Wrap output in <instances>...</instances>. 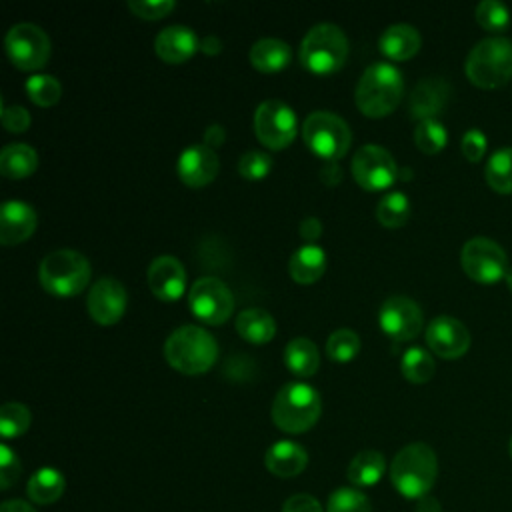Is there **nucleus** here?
Returning a JSON list of instances; mask_svg holds the SVG:
<instances>
[{"label":"nucleus","instance_id":"nucleus-1","mask_svg":"<svg viewBox=\"0 0 512 512\" xmlns=\"http://www.w3.org/2000/svg\"><path fill=\"white\" fill-rule=\"evenodd\" d=\"M404 94V80L396 66L374 62L356 86V106L368 118H382L396 110Z\"/></svg>","mask_w":512,"mask_h":512},{"label":"nucleus","instance_id":"nucleus-2","mask_svg":"<svg viewBox=\"0 0 512 512\" xmlns=\"http://www.w3.org/2000/svg\"><path fill=\"white\" fill-rule=\"evenodd\" d=\"M164 356L174 370L194 376L208 372L216 364L218 344L208 330L186 324L166 338Z\"/></svg>","mask_w":512,"mask_h":512},{"label":"nucleus","instance_id":"nucleus-3","mask_svg":"<svg viewBox=\"0 0 512 512\" xmlns=\"http://www.w3.org/2000/svg\"><path fill=\"white\" fill-rule=\"evenodd\" d=\"M438 476V458L424 442L404 446L390 464V480L406 498H422L430 492Z\"/></svg>","mask_w":512,"mask_h":512},{"label":"nucleus","instance_id":"nucleus-4","mask_svg":"<svg viewBox=\"0 0 512 512\" xmlns=\"http://www.w3.org/2000/svg\"><path fill=\"white\" fill-rule=\"evenodd\" d=\"M322 412V400L314 386L304 382L284 384L272 402V422L288 434L310 430Z\"/></svg>","mask_w":512,"mask_h":512},{"label":"nucleus","instance_id":"nucleus-5","mask_svg":"<svg viewBox=\"0 0 512 512\" xmlns=\"http://www.w3.org/2000/svg\"><path fill=\"white\" fill-rule=\"evenodd\" d=\"M468 80L482 90H496L512 78V40L490 36L480 40L464 64Z\"/></svg>","mask_w":512,"mask_h":512},{"label":"nucleus","instance_id":"nucleus-6","mask_svg":"<svg viewBox=\"0 0 512 512\" xmlns=\"http://www.w3.org/2000/svg\"><path fill=\"white\" fill-rule=\"evenodd\" d=\"M90 276L92 268L86 256L68 248L46 254L38 270L42 288L60 298L80 294L88 286Z\"/></svg>","mask_w":512,"mask_h":512},{"label":"nucleus","instance_id":"nucleus-7","mask_svg":"<svg viewBox=\"0 0 512 512\" xmlns=\"http://www.w3.org/2000/svg\"><path fill=\"white\" fill-rule=\"evenodd\" d=\"M348 56V38L334 24H316L300 44V62L314 74H332L340 70Z\"/></svg>","mask_w":512,"mask_h":512},{"label":"nucleus","instance_id":"nucleus-8","mask_svg":"<svg viewBox=\"0 0 512 512\" xmlns=\"http://www.w3.org/2000/svg\"><path fill=\"white\" fill-rule=\"evenodd\" d=\"M302 138L318 158H324L326 162H336L348 152L352 132L340 116L318 110L304 120Z\"/></svg>","mask_w":512,"mask_h":512},{"label":"nucleus","instance_id":"nucleus-9","mask_svg":"<svg viewBox=\"0 0 512 512\" xmlns=\"http://www.w3.org/2000/svg\"><path fill=\"white\" fill-rule=\"evenodd\" d=\"M460 264L466 276L478 284H494L510 270L504 248L486 236H474L462 246Z\"/></svg>","mask_w":512,"mask_h":512},{"label":"nucleus","instance_id":"nucleus-10","mask_svg":"<svg viewBox=\"0 0 512 512\" xmlns=\"http://www.w3.org/2000/svg\"><path fill=\"white\" fill-rule=\"evenodd\" d=\"M298 132L294 110L282 100H266L254 112V134L270 150L290 146Z\"/></svg>","mask_w":512,"mask_h":512},{"label":"nucleus","instance_id":"nucleus-11","mask_svg":"<svg viewBox=\"0 0 512 512\" xmlns=\"http://www.w3.org/2000/svg\"><path fill=\"white\" fill-rule=\"evenodd\" d=\"M4 46L10 62L24 72L40 70L50 58V38L36 24L22 22L12 26L6 34Z\"/></svg>","mask_w":512,"mask_h":512},{"label":"nucleus","instance_id":"nucleus-12","mask_svg":"<svg viewBox=\"0 0 512 512\" xmlns=\"http://www.w3.org/2000/svg\"><path fill=\"white\" fill-rule=\"evenodd\" d=\"M188 304L190 312L210 326L226 322L234 312V296L230 288L212 276H204L192 284Z\"/></svg>","mask_w":512,"mask_h":512},{"label":"nucleus","instance_id":"nucleus-13","mask_svg":"<svg viewBox=\"0 0 512 512\" xmlns=\"http://www.w3.org/2000/svg\"><path fill=\"white\" fill-rule=\"evenodd\" d=\"M352 176L360 188L378 192L390 188L398 178V166L388 150L376 144H366L352 158Z\"/></svg>","mask_w":512,"mask_h":512},{"label":"nucleus","instance_id":"nucleus-14","mask_svg":"<svg viewBox=\"0 0 512 512\" xmlns=\"http://www.w3.org/2000/svg\"><path fill=\"white\" fill-rule=\"evenodd\" d=\"M422 310L420 306L406 296H390L384 300L378 312V324L386 336L398 342L412 340L422 330Z\"/></svg>","mask_w":512,"mask_h":512},{"label":"nucleus","instance_id":"nucleus-15","mask_svg":"<svg viewBox=\"0 0 512 512\" xmlns=\"http://www.w3.org/2000/svg\"><path fill=\"white\" fill-rule=\"evenodd\" d=\"M88 314L96 324L112 326L116 324L128 304V296L124 286L116 278H100L94 282V286L88 292Z\"/></svg>","mask_w":512,"mask_h":512},{"label":"nucleus","instance_id":"nucleus-16","mask_svg":"<svg viewBox=\"0 0 512 512\" xmlns=\"http://www.w3.org/2000/svg\"><path fill=\"white\" fill-rule=\"evenodd\" d=\"M426 344L436 356L454 360L468 352L470 332L454 316H436L426 326Z\"/></svg>","mask_w":512,"mask_h":512},{"label":"nucleus","instance_id":"nucleus-17","mask_svg":"<svg viewBox=\"0 0 512 512\" xmlns=\"http://www.w3.org/2000/svg\"><path fill=\"white\" fill-rule=\"evenodd\" d=\"M146 280L150 292L162 302H174L186 290V270L180 264V260H176L170 254L158 256L150 264Z\"/></svg>","mask_w":512,"mask_h":512},{"label":"nucleus","instance_id":"nucleus-18","mask_svg":"<svg viewBox=\"0 0 512 512\" xmlns=\"http://www.w3.org/2000/svg\"><path fill=\"white\" fill-rule=\"evenodd\" d=\"M218 156L206 144L188 146L176 164V172L180 180L190 188L208 186L218 174Z\"/></svg>","mask_w":512,"mask_h":512},{"label":"nucleus","instance_id":"nucleus-19","mask_svg":"<svg viewBox=\"0 0 512 512\" xmlns=\"http://www.w3.org/2000/svg\"><path fill=\"white\" fill-rule=\"evenodd\" d=\"M452 88L444 78H424L420 80L410 94V116L414 120H436L438 114L446 108Z\"/></svg>","mask_w":512,"mask_h":512},{"label":"nucleus","instance_id":"nucleus-20","mask_svg":"<svg viewBox=\"0 0 512 512\" xmlns=\"http://www.w3.org/2000/svg\"><path fill=\"white\" fill-rule=\"evenodd\" d=\"M36 212L30 204L8 200L0 208V242L14 246L28 240L36 230Z\"/></svg>","mask_w":512,"mask_h":512},{"label":"nucleus","instance_id":"nucleus-21","mask_svg":"<svg viewBox=\"0 0 512 512\" xmlns=\"http://www.w3.org/2000/svg\"><path fill=\"white\" fill-rule=\"evenodd\" d=\"M200 50V40L186 26H168L154 40V52L166 64H182Z\"/></svg>","mask_w":512,"mask_h":512},{"label":"nucleus","instance_id":"nucleus-22","mask_svg":"<svg viewBox=\"0 0 512 512\" xmlns=\"http://www.w3.org/2000/svg\"><path fill=\"white\" fill-rule=\"evenodd\" d=\"M264 464L268 472H272L278 478H294L300 472H304L308 464V454L300 444L290 440H280L266 450Z\"/></svg>","mask_w":512,"mask_h":512},{"label":"nucleus","instance_id":"nucleus-23","mask_svg":"<svg viewBox=\"0 0 512 512\" xmlns=\"http://www.w3.org/2000/svg\"><path fill=\"white\" fill-rule=\"evenodd\" d=\"M422 46V38H420V32L410 26V24H394V26H388L380 40H378V48L380 52L390 58V60H396V62H402V60H410L414 54H418Z\"/></svg>","mask_w":512,"mask_h":512},{"label":"nucleus","instance_id":"nucleus-24","mask_svg":"<svg viewBox=\"0 0 512 512\" xmlns=\"http://www.w3.org/2000/svg\"><path fill=\"white\" fill-rule=\"evenodd\" d=\"M326 270V254L316 244H306L298 248L288 262V272L298 284H314L322 278Z\"/></svg>","mask_w":512,"mask_h":512},{"label":"nucleus","instance_id":"nucleus-25","mask_svg":"<svg viewBox=\"0 0 512 512\" xmlns=\"http://www.w3.org/2000/svg\"><path fill=\"white\" fill-rule=\"evenodd\" d=\"M290 46L278 38H262L250 48V64L264 72H280L290 64Z\"/></svg>","mask_w":512,"mask_h":512},{"label":"nucleus","instance_id":"nucleus-26","mask_svg":"<svg viewBox=\"0 0 512 512\" xmlns=\"http://www.w3.org/2000/svg\"><path fill=\"white\" fill-rule=\"evenodd\" d=\"M236 332L250 344H266L276 334V322L262 308H246L236 318Z\"/></svg>","mask_w":512,"mask_h":512},{"label":"nucleus","instance_id":"nucleus-27","mask_svg":"<svg viewBox=\"0 0 512 512\" xmlns=\"http://www.w3.org/2000/svg\"><path fill=\"white\" fill-rule=\"evenodd\" d=\"M284 364L292 374L302 378L316 374L320 366V354L316 344L304 336L292 338L284 348Z\"/></svg>","mask_w":512,"mask_h":512},{"label":"nucleus","instance_id":"nucleus-28","mask_svg":"<svg viewBox=\"0 0 512 512\" xmlns=\"http://www.w3.org/2000/svg\"><path fill=\"white\" fill-rule=\"evenodd\" d=\"M384 472H386L384 456L378 450H362L350 460L346 476L356 488H366V486L378 484Z\"/></svg>","mask_w":512,"mask_h":512},{"label":"nucleus","instance_id":"nucleus-29","mask_svg":"<svg viewBox=\"0 0 512 512\" xmlns=\"http://www.w3.org/2000/svg\"><path fill=\"white\" fill-rule=\"evenodd\" d=\"M38 154L28 144H8L0 152V172L10 180H22L34 174Z\"/></svg>","mask_w":512,"mask_h":512},{"label":"nucleus","instance_id":"nucleus-30","mask_svg":"<svg viewBox=\"0 0 512 512\" xmlns=\"http://www.w3.org/2000/svg\"><path fill=\"white\" fill-rule=\"evenodd\" d=\"M64 488L66 480L56 468H38L26 484V494L34 504H52L64 494Z\"/></svg>","mask_w":512,"mask_h":512},{"label":"nucleus","instance_id":"nucleus-31","mask_svg":"<svg viewBox=\"0 0 512 512\" xmlns=\"http://www.w3.org/2000/svg\"><path fill=\"white\" fill-rule=\"evenodd\" d=\"M486 184L498 194H512V148L496 150L484 168Z\"/></svg>","mask_w":512,"mask_h":512},{"label":"nucleus","instance_id":"nucleus-32","mask_svg":"<svg viewBox=\"0 0 512 512\" xmlns=\"http://www.w3.org/2000/svg\"><path fill=\"white\" fill-rule=\"evenodd\" d=\"M400 370H402V376L408 382H412V384H426L434 376L436 364H434V358H432L430 352H426L420 346H414V348H408L402 354Z\"/></svg>","mask_w":512,"mask_h":512},{"label":"nucleus","instance_id":"nucleus-33","mask_svg":"<svg viewBox=\"0 0 512 512\" xmlns=\"http://www.w3.org/2000/svg\"><path fill=\"white\" fill-rule=\"evenodd\" d=\"M376 218L386 228H400L410 218V200L404 192H388L380 198Z\"/></svg>","mask_w":512,"mask_h":512},{"label":"nucleus","instance_id":"nucleus-34","mask_svg":"<svg viewBox=\"0 0 512 512\" xmlns=\"http://www.w3.org/2000/svg\"><path fill=\"white\" fill-rule=\"evenodd\" d=\"M26 94L36 106H54L62 96L60 82L50 74H34L26 80Z\"/></svg>","mask_w":512,"mask_h":512},{"label":"nucleus","instance_id":"nucleus-35","mask_svg":"<svg viewBox=\"0 0 512 512\" xmlns=\"http://www.w3.org/2000/svg\"><path fill=\"white\" fill-rule=\"evenodd\" d=\"M30 422H32V414L20 402H6L0 408V434L6 440L22 436L30 428Z\"/></svg>","mask_w":512,"mask_h":512},{"label":"nucleus","instance_id":"nucleus-36","mask_svg":"<svg viewBox=\"0 0 512 512\" xmlns=\"http://www.w3.org/2000/svg\"><path fill=\"white\" fill-rule=\"evenodd\" d=\"M476 22L486 30L500 36L510 26V10L498 0H482L476 6Z\"/></svg>","mask_w":512,"mask_h":512},{"label":"nucleus","instance_id":"nucleus-37","mask_svg":"<svg viewBox=\"0 0 512 512\" xmlns=\"http://www.w3.org/2000/svg\"><path fill=\"white\" fill-rule=\"evenodd\" d=\"M448 142V132L438 120H424L414 130V144L424 154H438Z\"/></svg>","mask_w":512,"mask_h":512},{"label":"nucleus","instance_id":"nucleus-38","mask_svg":"<svg viewBox=\"0 0 512 512\" xmlns=\"http://www.w3.org/2000/svg\"><path fill=\"white\" fill-rule=\"evenodd\" d=\"M326 352L328 358L334 362H350L360 352V338L354 330L340 328L328 336Z\"/></svg>","mask_w":512,"mask_h":512},{"label":"nucleus","instance_id":"nucleus-39","mask_svg":"<svg viewBox=\"0 0 512 512\" xmlns=\"http://www.w3.org/2000/svg\"><path fill=\"white\" fill-rule=\"evenodd\" d=\"M328 512H372L370 500L358 488H336L328 498Z\"/></svg>","mask_w":512,"mask_h":512},{"label":"nucleus","instance_id":"nucleus-40","mask_svg":"<svg viewBox=\"0 0 512 512\" xmlns=\"http://www.w3.org/2000/svg\"><path fill=\"white\" fill-rule=\"evenodd\" d=\"M272 170V158L260 150H250L238 160V174L246 180H262Z\"/></svg>","mask_w":512,"mask_h":512},{"label":"nucleus","instance_id":"nucleus-41","mask_svg":"<svg viewBox=\"0 0 512 512\" xmlns=\"http://www.w3.org/2000/svg\"><path fill=\"white\" fill-rule=\"evenodd\" d=\"M174 6L176 4L172 0H130L128 2V10H132L138 18H144V20L164 18L174 10Z\"/></svg>","mask_w":512,"mask_h":512},{"label":"nucleus","instance_id":"nucleus-42","mask_svg":"<svg viewBox=\"0 0 512 512\" xmlns=\"http://www.w3.org/2000/svg\"><path fill=\"white\" fill-rule=\"evenodd\" d=\"M20 470L22 466L16 452L8 444H2L0 446V488L8 490L18 480Z\"/></svg>","mask_w":512,"mask_h":512},{"label":"nucleus","instance_id":"nucleus-43","mask_svg":"<svg viewBox=\"0 0 512 512\" xmlns=\"http://www.w3.org/2000/svg\"><path fill=\"white\" fill-rule=\"evenodd\" d=\"M486 146H488V138L482 130L478 128H470L464 136H462V154L468 162H478L484 158L486 154Z\"/></svg>","mask_w":512,"mask_h":512},{"label":"nucleus","instance_id":"nucleus-44","mask_svg":"<svg viewBox=\"0 0 512 512\" xmlns=\"http://www.w3.org/2000/svg\"><path fill=\"white\" fill-rule=\"evenodd\" d=\"M2 124L8 132H24L30 126V114L22 106H4Z\"/></svg>","mask_w":512,"mask_h":512},{"label":"nucleus","instance_id":"nucleus-45","mask_svg":"<svg viewBox=\"0 0 512 512\" xmlns=\"http://www.w3.org/2000/svg\"><path fill=\"white\" fill-rule=\"evenodd\" d=\"M282 512H322V506L310 494H294L284 502Z\"/></svg>","mask_w":512,"mask_h":512},{"label":"nucleus","instance_id":"nucleus-46","mask_svg":"<svg viewBox=\"0 0 512 512\" xmlns=\"http://www.w3.org/2000/svg\"><path fill=\"white\" fill-rule=\"evenodd\" d=\"M298 232H300V236H302L304 240L314 242V240H316V238H320V234H322V222H320L318 218H314V216L304 218V220L300 222Z\"/></svg>","mask_w":512,"mask_h":512},{"label":"nucleus","instance_id":"nucleus-47","mask_svg":"<svg viewBox=\"0 0 512 512\" xmlns=\"http://www.w3.org/2000/svg\"><path fill=\"white\" fill-rule=\"evenodd\" d=\"M224 140H226V132H224V128L220 124H212V126H208L204 130V142L202 144H206L208 148L214 150V148L222 146Z\"/></svg>","mask_w":512,"mask_h":512},{"label":"nucleus","instance_id":"nucleus-48","mask_svg":"<svg viewBox=\"0 0 512 512\" xmlns=\"http://www.w3.org/2000/svg\"><path fill=\"white\" fill-rule=\"evenodd\" d=\"M320 180H322L324 184H328V186L338 184V182L342 180V170H340V166H338L336 162H326V164L322 166V170H320Z\"/></svg>","mask_w":512,"mask_h":512},{"label":"nucleus","instance_id":"nucleus-49","mask_svg":"<svg viewBox=\"0 0 512 512\" xmlns=\"http://www.w3.org/2000/svg\"><path fill=\"white\" fill-rule=\"evenodd\" d=\"M416 512H442V506H440V502L434 496L426 494V496L418 498Z\"/></svg>","mask_w":512,"mask_h":512},{"label":"nucleus","instance_id":"nucleus-50","mask_svg":"<svg viewBox=\"0 0 512 512\" xmlns=\"http://www.w3.org/2000/svg\"><path fill=\"white\" fill-rule=\"evenodd\" d=\"M0 512H36V510L24 500H6L0 508Z\"/></svg>","mask_w":512,"mask_h":512},{"label":"nucleus","instance_id":"nucleus-51","mask_svg":"<svg viewBox=\"0 0 512 512\" xmlns=\"http://www.w3.org/2000/svg\"><path fill=\"white\" fill-rule=\"evenodd\" d=\"M220 48H222V42H220L216 36H212V34L206 36V38L200 42V50H202L204 54H210V56L218 54Z\"/></svg>","mask_w":512,"mask_h":512},{"label":"nucleus","instance_id":"nucleus-52","mask_svg":"<svg viewBox=\"0 0 512 512\" xmlns=\"http://www.w3.org/2000/svg\"><path fill=\"white\" fill-rule=\"evenodd\" d=\"M504 280H506V284H508V288H510V290H512V268H510V270H508V274H506V278H504Z\"/></svg>","mask_w":512,"mask_h":512},{"label":"nucleus","instance_id":"nucleus-53","mask_svg":"<svg viewBox=\"0 0 512 512\" xmlns=\"http://www.w3.org/2000/svg\"><path fill=\"white\" fill-rule=\"evenodd\" d=\"M510 456H512V438H510Z\"/></svg>","mask_w":512,"mask_h":512}]
</instances>
